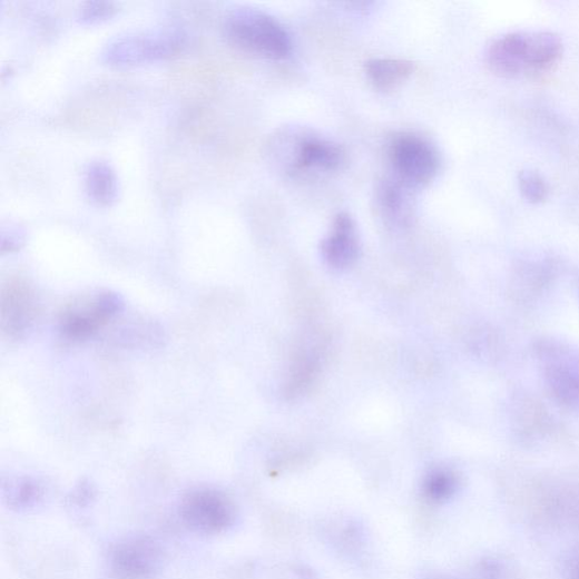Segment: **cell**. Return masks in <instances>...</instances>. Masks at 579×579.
<instances>
[{
    "mask_svg": "<svg viewBox=\"0 0 579 579\" xmlns=\"http://www.w3.org/2000/svg\"><path fill=\"white\" fill-rule=\"evenodd\" d=\"M414 190L394 176L379 187L377 203L384 220L392 227L411 225L414 216Z\"/></svg>",
    "mask_w": 579,
    "mask_h": 579,
    "instance_id": "12",
    "label": "cell"
},
{
    "mask_svg": "<svg viewBox=\"0 0 579 579\" xmlns=\"http://www.w3.org/2000/svg\"><path fill=\"white\" fill-rule=\"evenodd\" d=\"M179 516L190 530L203 534H217L234 526L236 507L226 493L199 488L188 491L183 497Z\"/></svg>",
    "mask_w": 579,
    "mask_h": 579,
    "instance_id": "7",
    "label": "cell"
},
{
    "mask_svg": "<svg viewBox=\"0 0 579 579\" xmlns=\"http://www.w3.org/2000/svg\"><path fill=\"white\" fill-rule=\"evenodd\" d=\"M389 160L393 176L413 189L430 184L441 170L436 147L413 133L395 135L389 144Z\"/></svg>",
    "mask_w": 579,
    "mask_h": 579,
    "instance_id": "5",
    "label": "cell"
},
{
    "mask_svg": "<svg viewBox=\"0 0 579 579\" xmlns=\"http://www.w3.org/2000/svg\"><path fill=\"white\" fill-rule=\"evenodd\" d=\"M414 71V63L405 59L375 58L366 62L371 84L381 91H391L404 84Z\"/></svg>",
    "mask_w": 579,
    "mask_h": 579,
    "instance_id": "14",
    "label": "cell"
},
{
    "mask_svg": "<svg viewBox=\"0 0 579 579\" xmlns=\"http://www.w3.org/2000/svg\"><path fill=\"white\" fill-rule=\"evenodd\" d=\"M37 302L32 287L26 281H10L2 293L3 331L11 337L22 336L33 323Z\"/></svg>",
    "mask_w": 579,
    "mask_h": 579,
    "instance_id": "10",
    "label": "cell"
},
{
    "mask_svg": "<svg viewBox=\"0 0 579 579\" xmlns=\"http://www.w3.org/2000/svg\"><path fill=\"white\" fill-rule=\"evenodd\" d=\"M85 189L95 205L111 206L119 193V181L112 166L104 160L90 163L85 173Z\"/></svg>",
    "mask_w": 579,
    "mask_h": 579,
    "instance_id": "13",
    "label": "cell"
},
{
    "mask_svg": "<svg viewBox=\"0 0 579 579\" xmlns=\"http://www.w3.org/2000/svg\"><path fill=\"white\" fill-rule=\"evenodd\" d=\"M120 296L110 292H98L69 304L60 315L59 331L70 341L92 337L121 313Z\"/></svg>",
    "mask_w": 579,
    "mask_h": 579,
    "instance_id": "6",
    "label": "cell"
},
{
    "mask_svg": "<svg viewBox=\"0 0 579 579\" xmlns=\"http://www.w3.org/2000/svg\"><path fill=\"white\" fill-rule=\"evenodd\" d=\"M532 509L543 523L557 528H579V482H557L540 488Z\"/></svg>",
    "mask_w": 579,
    "mask_h": 579,
    "instance_id": "9",
    "label": "cell"
},
{
    "mask_svg": "<svg viewBox=\"0 0 579 579\" xmlns=\"http://www.w3.org/2000/svg\"><path fill=\"white\" fill-rule=\"evenodd\" d=\"M562 51L560 37L552 32H511L490 43L487 62L497 75L513 78L551 68Z\"/></svg>",
    "mask_w": 579,
    "mask_h": 579,
    "instance_id": "1",
    "label": "cell"
},
{
    "mask_svg": "<svg viewBox=\"0 0 579 579\" xmlns=\"http://www.w3.org/2000/svg\"><path fill=\"white\" fill-rule=\"evenodd\" d=\"M43 495V487L36 480H19L8 490L9 504L17 510H27L39 502Z\"/></svg>",
    "mask_w": 579,
    "mask_h": 579,
    "instance_id": "17",
    "label": "cell"
},
{
    "mask_svg": "<svg viewBox=\"0 0 579 579\" xmlns=\"http://www.w3.org/2000/svg\"><path fill=\"white\" fill-rule=\"evenodd\" d=\"M473 579H524V577L514 560L494 556L484 558L475 566Z\"/></svg>",
    "mask_w": 579,
    "mask_h": 579,
    "instance_id": "15",
    "label": "cell"
},
{
    "mask_svg": "<svg viewBox=\"0 0 579 579\" xmlns=\"http://www.w3.org/2000/svg\"><path fill=\"white\" fill-rule=\"evenodd\" d=\"M223 28L232 45L252 55L281 60L293 51L292 36L263 11L236 8L227 13Z\"/></svg>",
    "mask_w": 579,
    "mask_h": 579,
    "instance_id": "3",
    "label": "cell"
},
{
    "mask_svg": "<svg viewBox=\"0 0 579 579\" xmlns=\"http://www.w3.org/2000/svg\"><path fill=\"white\" fill-rule=\"evenodd\" d=\"M359 253L360 242L355 223L350 214L338 213L330 235L322 244V254L331 266L344 268L356 261Z\"/></svg>",
    "mask_w": 579,
    "mask_h": 579,
    "instance_id": "11",
    "label": "cell"
},
{
    "mask_svg": "<svg viewBox=\"0 0 579 579\" xmlns=\"http://www.w3.org/2000/svg\"><path fill=\"white\" fill-rule=\"evenodd\" d=\"M458 489V479L448 470H434L428 474L423 483L425 495L434 501L442 502L450 499Z\"/></svg>",
    "mask_w": 579,
    "mask_h": 579,
    "instance_id": "16",
    "label": "cell"
},
{
    "mask_svg": "<svg viewBox=\"0 0 579 579\" xmlns=\"http://www.w3.org/2000/svg\"><path fill=\"white\" fill-rule=\"evenodd\" d=\"M186 41V33L176 28L125 32L104 46L100 59L117 67L157 62L181 52Z\"/></svg>",
    "mask_w": 579,
    "mask_h": 579,
    "instance_id": "4",
    "label": "cell"
},
{
    "mask_svg": "<svg viewBox=\"0 0 579 579\" xmlns=\"http://www.w3.org/2000/svg\"><path fill=\"white\" fill-rule=\"evenodd\" d=\"M563 579H579V546L566 553L562 560Z\"/></svg>",
    "mask_w": 579,
    "mask_h": 579,
    "instance_id": "20",
    "label": "cell"
},
{
    "mask_svg": "<svg viewBox=\"0 0 579 579\" xmlns=\"http://www.w3.org/2000/svg\"><path fill=\"white\" fill-rule=\"evenodd\" d=\"M268 155L288 176L335 173L346 161L344 150L328 138L305 130H285L272 137Z\"/></svg>",
    "mask_w": 579,
    "mask_h": 579,
    "instance_id": "2",
    "label": "cell"
},
{
    "mask_svg": "<svg viewBox=\"0 0 579 579\" xmlns=\"http://www.w3.org/2000/svg\"><path fill=\"white\" fill-rule=\"evenodd\" d=\"M117 11L112 2H89L82 6L78 19L85 26H94L108 21Z\"/></svg>",
    "mask_w": 579,
    "mask_h": 579,
    "instance_id": "19",
    "label": "cell"
},
{
    "mask_svg": "<svg viewBox=\"0 0 579 579\" xmlns=\"http://www.w3.org/2000/svg\"><path fill=\"white\" fill-rule=\"evenodd\" d=\"M519 188L522 196L533 204L542 203L549 196V185L547 180L534 170L527 169L520 173Z\"/></svg>",
    "mask_w": 579,
    "mask_h": 579,
    "instance_id": "18",
    "label": "cell"
},
{
    "mask_svg": "<svg viewBox=\"0 0 579 579\" xmlns=\"http://www.w3.org/2000/svg\"><path fill=\"white\" fill-rule=\"evenodd\" d=\"M108 563L115 579H153L161 569L163 551L150 538H127L112 547Z\"/></svg>",
    "mask_w": 579,
    "mask_h": 579,
    "instance_id": "8",
    "label": "cell"
}]
</instances>
